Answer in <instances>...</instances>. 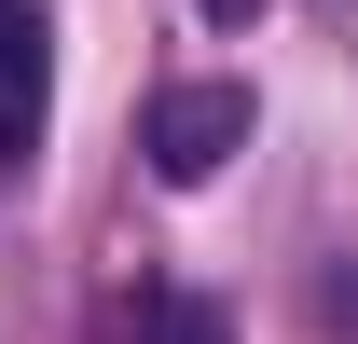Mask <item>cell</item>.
<instances>
[{
  "label": "cell",
  "instance_id": "1",
  "mask_svg": "<svg viewBox=\"0 0 358 344\" xmlns=\"http://www.w3.org/2000/svg\"><path fill=\"white\" fill-rule=\"evenodd\" d=\"M248 124H262V110H248V83H166L138 152H152V179H166V193H207V179L248 152Z\"/></svg>",
  "mask_w": 358,
  "mask_h": 344
},
{
  "label": "cell",
  "instance_id": "2",
  "mask_svg": "<svg viewBox=\"0 0 358 344\" xmlns=\"http://www.w3.org/2000/svg\"><path fill=\"white\" fill-rule=\"evenodd\" d=\"M42 110H55V55H42V28H28V14H0V166H28Z\"/></svg>",
  "mask_w": 358,
  "mask_h": 344
},
{
  "label": "cell",
  "instance_id": "3",
  "mask_svg": "<svg viewBox=\"0 0 358 344\" xmlns=\"http://www.w3.org/2000/svg\"><path fill=\"white\" fill-rule=\"evenodd\" d=\"M152 344H234V317L193 303V289H166V303H152Z\"/></svg>",
  "mask_w": 358,
  "mask_h": 344
},
{
  "label": "cell",
  "instance_id": "4",
  "mask_svg": "<svg viewBox=\"0 0 358 344\" xmlns=\"http://www.w3.org/2000/svg\"><path fill=\"white\" fill-rule=\"evenodd\" d=\"M193 14H221V28H248V14H262V0H193Z\"/></svg>",
  "mask_w": 358,
  "mask_h": 344
},
{
  "label": "cell",
  "instance_id": "5",
  "mask_svg": "<svg viewBox=\"0 0 358 344\" xmlns=\"http://www.w3.org/2000/svg\"><path fill=\"white\" fill-rule=\"evenodd\" d=\"M0 14H14V0H0Z\"/></svg>",
  "mask_w": 358,
  "mask_h": 344
}]
</instances>
